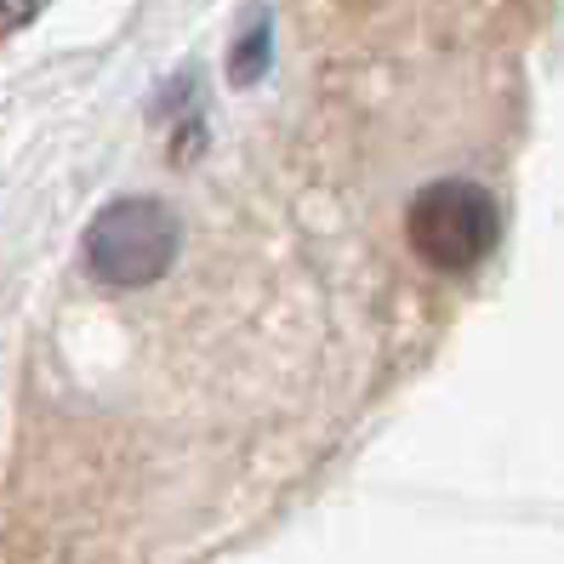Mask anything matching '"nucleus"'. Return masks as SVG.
Here are the masks:
<instances>
[{"mask_svg": "<svg viewBox=\"0 0 564 564\" xmlns=\"http://www.w3.org/2000/svg\"><path fill=\"white\" fill-rule=\"evenodd\" d=\"M496 235H502V212L479 183L462 177H440L427 183L411 212H405V240L411 251L440 274H468L496 251Z\"/></svg>", "mask_w": 564, "mask_h": 564, "instance_id": "obj_1", "label": "nucleus"}, {"mask_svg": "<svg viewBox=\"0 0 564 564\" xmlns=\"http://www.w3.org/2000/svg\"><path fill=\"white\" fill-rule=\"evenodd\" d=\"M177 257V217L160 200H115L86 228V269L109 291L154 285Z\"/></svg>", "mask_w": 564, "mask_h": 564, "instance_id": "obj_2", "label": "nucleus"}, {"mask_svg": "<svg viewBox=\"0 0 564 564\" xmlns=\"http://www.w3.org/2000/svg\"><path fill=\"white\" fill-rule=\"evenodd\" d=\"M262 69H269V18H257L251 35L235 46V57H228V75H235V86H251Z\"/></svg>", "mask_w": 564, "mask_h": 564, "instance_id": "obj_3", "label": "nucleus"}, {"mask_svg": "<svg viewBox=\"0 0 564 564\" xmlns=\"http://www.w3.org/2000/svg\"><path fill=\"white\" fill-rule=\"evenodd\" d=\"M35 12H41V0H0V35H12V29H23Z\"/></svg>", "mask_w": 564, "mask_h": 564, "instance_id": "obj_4", "label": "nucleus"}]
</instances>
